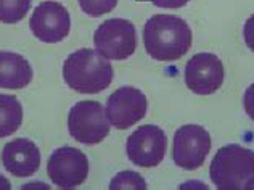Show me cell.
Segmentation results:
<instances>
[{
  "label": "cell",
  "instance_id": "6da1fadb",
  "mask_svg": "<svg viewBox=\"0 0 254 190\" xmlns=\"http://www.w3.org/2000/svg\"><path fill=\"white\" fill-rule=\"evenodd\" d=\"M193 34L182 18L153 15L143 28L146 53L156 62H176L190 50Z\"/></svg>",
  "mask_w": 254,
  "mask_h": 190
},
{
  "label": "cell",
  "instance_id": "7a4b0ae2",
  "mask_svg": "<svg viewBox=\"0 0 254 190\" xmlns=\"http://www.w3.org/2000/svg\"><path fill=\"white\" fill-rule=\"evenodd\" d=\"M113 78L111 63L97 50L81 49L64 60L63 79L69 89L79 94H98L108 89Z\"/></svg>",
  "mask_w": 254,
  "mask_h": 190
},
{
  "label": "cell",
  "instance_id": "3957f363",
  "mask_svg": "<svg viewBox=\"0 0 254 190\" xmlns=\"http://www.w3.org/2000/svg\"><path fill=\"white\" fill-rule=\"evenodd\" d=\"M209 176L217 189H245L254 178V152L237 144L219 148L211 161Z\"/></svg>",
  "mask_w": 254,
  "mask_h": 190
},
{
  "label": "cell",
  "instance_id": "277c9868",
  "mask_svg": "<svg viewBox=\"0 0 254 190\" xmlns=\"http://www.w3.org/2000/svg\"><path fill=\"white\" fill-rule=\"evenodd\" d=\"M111 123L102 103L95 100L77 101L68 114L71 137L85 145L100 144L110 134Z\"/></svg>",
  "mask_w": 254,
  "mask_h": 190
},
{
  "label": "cell",
  "instance_id": "5b68a950",
  "mask_svg": "<svg viewBox=\"0 0 254 190\" xmlns=\"http://www.w3.org/2000/svg\"><path fill=\"white\" fill-rule=\"evenodd\" d=\"M95 50L108 60H127L137 49V32L130 21L123 18L106 19L93 34Z\"/></svg>",
  "mask_w": 254,
  "mask_h": 190
},
{
  "label": "cell",
  "instance_id": "8992f818",
  "mask_svg": "<svg viewBox=\"0 0 254 190\" xmlns=\"http://www.w3.org/2000/svg\"><path fill=\"white\" fill-rule=\"evenodd\" d=\"M211 150V135L199 124H185L174 134L172 158L174 163L185 169L195 171L201 168Z\"/></svg>",
  "mask_w": 254,
  "mask_h": 190
},
{
  "label": "cell",
  "instance_id": "52a82bcc",
  "mask_svg": "<svg viewBox=\"0 0 254 190\" xmlns=\"http://www.w3.org/2000/svg\"><path fill=\"white\" fill-rule=\"evenodd\" d=\"M166 150H168V137L163 132V129H159L155 124L140 126L127 137V158L135 166H158L164 160Z\"/></svg>",
  "mask_w": 254,
  "mask_h": 190
},
{
  "label": "cell",
  "instance_id": "ba28073f",
  "mask_svg": "<svg viewBox=\"0 0 254 190\" xmlns=\"http://www.w3.org/2000/svg\"><path fill=\"white\" fill-rule=\"evenodd\" d=\"M47 174L60 189H74L89 176V160L74 147L57 148L47 163Z\"/></svg>",
  "mask_w": 254,
  "mask_h": 190
},
{
  "label": "cell",
  "instance_id": "9c48e42d",
  "mask_svg": "<svg viewBox=\"0 0 254 190\" xmlns=\"http://www.w3.org/2000/svg\"><path fill=\"white\" fill-rule=\"evenodd\" d=\"M146 106H148V101L142 91L132 86H124L108 97L105 111L111 126L123 131L145 118Z\"/></svg>",
  "mask_w": 254,
  "mask_h": 190
},
{
  "label": "cell",
  "instance_id": "30bf717a",
  "mask_svg": "<svg viewBox=\"0 0 254 190\" xmlns=\"http://www.w3.org/2000/svg\"><path fill=\"white\" fill-rule=\"evenodd\" d=\"M32 34L45 44H57L69 34V11L58 2H42L32 11L29 19Z\"/></svg>",
  "mask_w": 254,
  "mask_h": 190
},
{
  "label": "cell",
  "instance_id": "8fae6325",
  "mask_svg": "<svg viewBox=\"0 0 254 190\" xmlns=\"http://www.w3.org/2000/svg\"><path fill=\"white\" fill-rule=\"evenodd\" d=\"M224 83V65L214 53H196L185 65V84L198 95H211Z\"/></svg>",
  "mask_w": 254,
  "mask_h": 190
},
{
  "label": "cell",
  "instance_id": "7c38bea8",
  "mask_svg": "<svg viewBox=\"0 0 254 190\" xmlns=\"http://www.w3.org/2000/svg\"><path fill=\"white\" fill-rule=\"evenodd\" d=\"M2 163L15 178H29L41 168V152L32 140L15 139L3 147Z\"/></svg>",
  "mask_w": 254,
  "mask_h": 190
},
{
  "label": "cell",
  "instance_id": "4fadbf2b",
  "mask_svg": "<svg viewBox=\"0 0 254 190\" xmlns=\"http://www.w3.org/2000/svg\"><path fill=\"white\" fill-rule=\"evenodd\" d=\"M32 68L23 55L15 52H0V87L23 89L32 81Z\"/></svg>",
  "mask_w": 254,
  "mask_h": 190
},
{
  "label": "cell",
  "instance_id": "5bb4252c",
  "mask_svg": "<svg viewBox=\"0 0 254 190\" xmlns=\"http://www.w3.org/2000/svg\"><path fill=\"white\" fill-rule=\"evenodd\" d=\"M23 124V106L16 97L0 94V139L15 134Z\"/></svg>",
  "mask_w": 254,
  "mask_h": 190
},
{
  "label": "cell",
  "instance_id": "9a60e30c",
  "mask_svg": "<svg viewBox=\"0 0 254 190\" xmlns=\"http://www.w3.org/2000/svg\"><path fill=\"white\" fill-rule=\"evenodd\" d=\"M32 0H0V23L15 24L28 15Z\"/></svg>",
  "mask_w": 254,
  "mask_h": 190
},
{
  "label": "cell",
  "instance_id": "2e32d148",
  "mask_svg": "<svg viewBox=\"0 0 254 190\" xmlns=\"http://www.w3.org/2000/svg\"><path fill=\"white\" fill-rule=\"evenodd\" d=\"M110 189H146V181L135 171H121L110 182Z\"/></svg>",
  "mask_w": 254,
  "mask_h": 190
},
{
  "label": "cell",
  "instance_id": "e0dca14e",
  "mask_svg": "<svg viewBox=\"0 0 254 190\" xmlns=\"http://www.w3.org/2000/svg\"><path fill=\"white\" fill-rule=\"evenodd\" d=\"M118 0H79V6L85 15L98 18L116 8Z\"/></svg>",
  "mask_w": 254,
  "mask_h": 190
},
{
  "label": "cell",
  "instance_id": "ac0fdd59",
  "mask_svg": "<svg viewBox=\"0 0 254 190\" xmlns=\"http://www.w3.org/2000/svg\"><path fill=\"white\" fill-rule=\"evenodd\" d=\"M243 39H245V44L246 47L254 52V15H251L246 23L243 26Z\"/></svg>",
  "mask_w": 254,
  "mask_h": 190
},
{
  "label": "cell",
  "instance_id": "d6986e66",
  "mask_svg": "<svg viewBox=\"0 0 254 190\" xmlns=\"http://www.w3.org/2000/svg\"><path fill=\"white\" fill-rule=\"evenodd\" d=\"M243 106L246 114L254 121V84H251L243 95Z\"/></svg>",
  "mask_w": 254,
  "mask_h": 190
},
{
  "label": "cell",
  "instance_id": "ffe728a7",
  "mask_svg": "<svg viewBox=\"0 0 254 190\" xmlns=\"http://www.w3.org/2000/svg\"><path fill=\"white\" fill-rule=\"evenodd\" d=\"M153 3H155L156 6H159V8H182V6H185L187 3L190 2V0H151Z\"/></svg>",
  "mask_w": 254,
  "mask_h": 190
},
{
  "label": "cell",
  "instance_id": "44dd1931",
  "mask_svg": "<svg viewBox=\"0 0 254 190\" xmlns=\"http://www.w3.org/2000/svg\"><path fill=\"white\" fill-rule=\"evenodd\" d=\"M11 189V184H10V181L3 178L2 174H0V190H10Z\"/></svg>",
  "mask_w": 254,
  "mask_h": 190
},
{
  "label": "cell",
  "instance_id": "7402d4cb",
  "mask_svg": "<svg viewBox=\"0 0 254 190\" xmlns=\"http://www.w3.org/2000/svg\"><path fill=\"white\" fill-rule=\"evenodd\" d=\"M31 187H41V189H49V186L42 184V182H32V184L28 186H23V189H31Z\"/></svg>",
  "mask_w": 254,
  "mask_h": 190
},
{
  "label": "cell",
  "instance_id": "603a6c76",
  "mask_svg": "<svg viewBox=\"0 0 254 190\" xmlns=\"http://www.w3.org/2000/svg\"><path fill=\"white\" fill-rule=\"evenodd\" d=\"M245 189H254V178H253L251 181H248V184H246Z\"/></svg>",
  "mask_w": 254,
  "mask_h": 190
}]
</instances>
